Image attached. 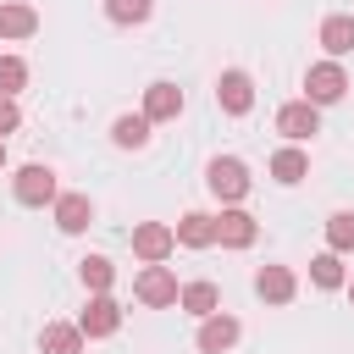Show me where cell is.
<instances>
[{
  "instance_id": "6da1fadb",
  "label": "cell",
  "mask_w": 354,
  "mask_h": 354,
  "mask_svg": "<svg viewBox=\"0 0 354 354\" xmlns=\"http://www.w3.org/2000/svg\"><path fill=\"white\" fill-rule=\"evenodd\" d=\"M348 94V72H343V61H315L310 72H304V100L321 111V105H337Z\"/></svg>"
},
{
  "instance_id": "7a4b0ae2",
  "label": "cell",
  "mask_w": 354,
  "mask_h": 354,
  "mask_svg": "<svg viewBox=\"0 0 354 354\" xmlns=\"http://www.w3.org/2000/svg\"><path fill=\"white\" fill-rule=\"evenodd\" d=\"M205 183H210V194H216L221 205H238V199L249 194V166H243L238 155H216V160L205 166Z\"/></svg>"
},
{
  "instance_id": "3957f363",
  "label": "cell",
  "mask_w": 354,
  "mask_h": 354,
  "mask_svg": "<svg viewBox=\"0 0 354 354\" xmlns=\"http://www.w3.org/2000/svg\"><path fill=\"white\" fill-rule=\"evenodd\" d=\"M11 194H17V205H55V171L50 166H17V177H11Z\"/></svg>"
},
{
  "instance_id": "277c9868",
  "label": "cell",
  "mask_w": 354,
  "mask_h": 354,
  "mask_svg": "<svg viewBox=\"0 0 354 354\" xmlns=\"http://www.w3.org/2000/svg\"><path fill=\"white\" fill-rule=\"evenodd\" d=\"M216 105H221L227 116H249V111H254V83H249L243 66H227V72L216 77Z\"/></svg>"
},
{
  "instance_id": "5b68a950",
  "label": "cell",
  "mask_w": 354,
  "mask_h": 354,
  "mask_svg": "<svg viewBox=\"0 0 354 354\" xmlns=\"http://www.w3.org/2000/svg\"><path fill=\"white\" fill-rule=\"evenodd\" d=\"M277 133H282L288 144H310V138L321 133V111H315L310 100H288V105L277 111Z\"/></svg>"
},
{
  "instance_id": "8992f818",
  "label": "cell",
  "mask_w": 354,
  "mask_h": 354,
  "mask_svg": "<svg viewBox=\"0 0 354 354\" xmlns=\"http://www.w3.org/2000/svg\"><path fill=\"white\" fill-rule=\"evenodd\" d=\"M254 238H260V221H254L243 205H227V210L216 216V243H221V249H249Z\"/></svg>"
},
{
  "instance_id": "52a82bcc",
  "label": "cell",
  "mask_w": 354,
  "mask_h": 354,
  "mask_svg": "<svg viewBox=\"0 0 354 354\" xmlns=\"http://www.w3.org/2000/svg\"><path fill=\"white\" fill-rule=\"evenodd\" d=\"M171 249H177V238H171L166 221H138V227H133V254H138L144 266H166Z\"/></svg>"
},
{
  "instance_id": "ba28073f",
  "label": "cell",
  "mask_w": 354,
  "mask_h": 354,
  "mask_svg": "<svg viewBox=\"0 0 354 354\" xmlns=\"http://www.w3.org/2000/svg\"><path fill=\"white\" fill-rule=\"evenodd\" d=\"M133 293H138V304H149V310L177 304V277H171V266H144L138 282H133Z\"/></svg>"
},
{
  "instance_id": "9c48e42d",
  "label": "cell",
  "mask_w": 354,
  "mask_h": 354,
  "mask_svg": "<svg viewBox=\"0 0 354 354\" xmlns=\"http://www.w3.org/2000/svg\"><path fill=\"white\" fill-rule=\"evenodd\" d=\"M116 326H122V304L111 293H94L83 304V315H77V332L83 337H116Z\"/></svg>"
},
{
  "instance_id": "30bf717a",
  "label": "cell",
  "mask_w": 354,
  "mask_h": 354,
  "mask_svg": "<svg viewBox=\"0 0 354 354\" xmlns=\"http://www.w3.org/2000/svg\"><path fill=\"white\" fill-rule=\"evenodd\" d=\"M138 116H144L149 127H155V122H177V116H183V88H177V83H149Z\"/></svg>"
},
{
  "instance_id": "8fae6325",
  "label": "cell",
  "mask_w": 354,
  "mask_h": 354,
  "mask_svg": "<svg viewBox=\"0 0 354 354\" xmlns=\"http://www.w3.org/2000/svg\"><path fill=\"white\" fill-rule=\"evenodd\" d=\"M238 332H243L238 315H221V310H216V315L199 321V337H194V343H199V354H227V348L238 343Z\"/></svg>"
},
{
  "instance_id": "7c38bea8",
  "label": "cell",
  "mask_w": 354,
  "mask_h": 354,
  "mask_svg": "<svg viewBox=\"0 0 354 354\" xmlns=\"http://www.w3.org/2000/svg\"><path fill=\"white\" fill-rule=\"evenodd\" d=\"M254 293H260L266 304H288V299L299 293V277H293L288 266H260V271H254Z\"/></svg>"
},
{
  "instance_id": "4fadbf2b",
  "label": "cell",
  "mask_w": 354,
  "mask_h": 354,
  "mask_svg": "<svg viewBox=\"0 0 354 354\" xmlns=\"http://www.w3.org/2000/svg\"><path fill=\"white\" fill-rule=\"evenodd\" d=\"M50 210H55V227H61V232H83V227L94 221V199H88V194H55Z\"/></svg>"
},
{
  "instance_id": "5bb4252c",
  "label": "cell",
  "mask_w": 354,
  "mask_h": 354,
  "mask_svg": "<svg viewBox=\"0 0 354 354\" xmlns=\"http://www.w3.org/2000/svg\"><path fill=\"white\" fill-rule=\"evenodd\" d=\"M171 238H177L183 249H210V243H216V216H205V210H188V216L171 227Z\"/></svg>"
},
{
  "instance_id": "9a60e30c",
  "label": "cell",
  "mask_w": 354,
  "mask_h": 354,
  "mask_svg": "<svg viewBox=\"0 0 354 354\" xmlns=\"http://www.w3.org/2000/svg\"><path fill=\"white\" fill-rule=\"evenodd\" d=\"M315 39H321V50H326V61H343V55L354 50V17H343V11H337V17H326Z\"/></svg>"
},
{
  "instance_id": "2e32d148",
  "label": "cell",
  "mask_w": 354,
  "mask_h": 354,
  "mask_svg": "<svg viewBox=\"0 0 354 354\" xmlns=\"http://www.w3.org/2000/svg\"><path fill=\"white\" fill-rule=\"evenodd\" d=\"M271 177H277L282 188H293V183H304V177H310V155H304L299 144H282V149L271 155Z\"/></svg>"
},
{
  "instance_id": "e0dca14e",
  "label": "cell",
  "mask_w": 354,
  "mask_h": 354,
  "mask_svg": "<svg viewBox=\"0 0 354 354\" xmlns=\"http://www.w3.org/2000/svg\"><path fill=\"white\" fill-rule=\"evenodd\" d=\"M177 304H183L194 321H205V315L221 310V288H216V282H188V288H177Z\"/></svg>"
},
{
  "instance_id": "ac0fdd59",
  "label": "cell",
  "mask_w": 354,
  "mask_h": 354,
  "mask_svg": "<svg viewBox=\"0 0 354 354\" xmlns=\"http://www.w3.org/2000/svg\"><path fill=\"white\" fill-rule=\"evenodd\" d=\"M28 33H39V11L28 0H6L0 6V39H28Z\"/></svg>"
},
{
  "instance_id": "d6986e66",
  "label": "cell",
  "mask_w": 354,
  "mask_h": 354,
  "mask_svg": "<svg viewBox=\"0 0 354 354\" xmlns=\"http://www.w3.org/2000/svg\"><path fill=\"white\" fill-rule=\"evenodd\" d=\"M39 348H44V354H83V332H77V321H50V326L39 332Z\"/></svg>"
},
{
  "instance_id": "ffe728a7",
  "label": "cell",
  "mask_w": 354,
  "mask_h": 354,
  "mask_svg": "<svg viewBox=\"0 0 354 354\" xmlns=\"http://www.w3.org/2000/svg\"><path fill=\"white\" fill-rule=\"evenodd\" d=\"M111 144L116 149H144L149 144V122L144 116H116L111 122Z\"/></svg>"
},
{
  "instance_id": "44dd1931",
  "label": "cell",
  "mask_w": 354,
  "mask_h": 354,
  "mask_svg": "<svg viewBox=\"0 0 354 354\" xmlns=\"http://www.w3.org/2000/svg\"><path fill=\"white\" fill-rule=\"evenodd\" d=\"M77 277H83V288H88V293H111V282H116V266H111L105 254H88V260L77 266Z\"/></svg>"
},
{
  "instance_id": "7402d4cb",
  "label": "cell",
  "mask_w": 354,
  "mask_h": 354,
  "mask_svg": "<svg viewBox=\"0 0 354 354\" xmlns=\"http://www.w3.org/2000/svg\"><path fill=\"white\" fill-rule=\"evenodd\" d=\"M310 282H315V288H326V293H332V288H343V282H348V277H343V254H332V249H326V254H315V260H310Z\"/></svg>"
},
{
  "instance_id": "603a6c76",
  "label": "cell",
  "mask_w": 354,
  "mask_h": 354,
  "mask_svg": "<svg viewBox=\"0 0 354 354\" xmlns=\"http://www.w3.org/2000/svg\"><path fill=\"white\" fill-rule=\"evenodd\" d=\"M149 11H155V0H105V17L116 28H138V22H149Z\"/></svg>"
},
{
  "instance_id": "cb8c5ba5",
  "label": "cell",
  "mask_w": 354,
  "mask_h": 354,
  "mask_svg": "<svg viewBox=\"0 0 354 354\" xmlns=\"http://www.w3.org/2000/svg\"><path fill=\"white\" fill-rule=\"evenodd\" d=\"M326 249H332V254H348V249H354V210L326 216Z\"/></svg>"
},
{
  "instance_id": "d4e9b609",
  "label": "cell",
  "mask_w": 354,
  "mask_h": 354,
  "mask_svg": "<svg viewBox=\"0 0 354 354\" xmlns=\"http://www.w3.org/2000/svg\"><path fill=\"white\" fill-rule=\"evenodd\" d=\"M22 83H28V61H22V55H0V94L17 100Z\"/></svg>"
},
{
  "instance_id": "484cf974",
  "label": "cell",
  "mask_w": 354,
  "mask_h": 354,
  "mask_svg": "<svg viewBox=\"0 0 354 354\" xmlns=\"http://www.w3.org/2000/svg\"><path fill=\"white\" fill-rule=\"evenodd\" d=\"M17 127H22V111H17V100H11V94H0V138H6V133H17Z\"/></svg>"
},
{
  "instance_id": "4316f807",
  "label": "cell",
  "mask_w": 354,
  "mask_h": 354,
  "mask_svg": "<svg viewBox=\"0 0 354 354\" xmlns=\"http://www.w3.org/2000/svg\"><path fill=\"white\" fill-rule=\"evenodd\" d=\"M0 166H6V138H0Z\"/></svg>"
},
{
  "instance_id": "83f0119b",
  "label": "cell",
  "mask_w": 354,
  "mask_h": 354,
  "mask_svg": "<svg viewBox=\"0 0 354 354\" xmlns=\"http://www.w3.org/2000/svg\"><path fill=\"white\" fill-rule=\"evenodd\" d=\"M343 288H348V299H354V282H343Z\"/></svg>"
}]
</instances>
